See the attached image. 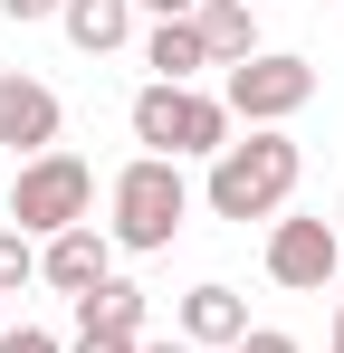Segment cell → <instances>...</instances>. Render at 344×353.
<instances>
[{
    "label": "cell",
    "mask_w": 344,
    "mask_h": 353,
    "mask_svg": "<svg viewBox=\"0 0 344 353\" xmlns=\"http://www.w3.org/2000/svg\"><path fill=\"white\" fill-rule=\"evenodd\" d=\"M287 191H296V143H287L278 124H249V143H220L211 153V181H201V201L220 220H268Z\"/></svg>",
    "instance_id": "1"
},
{
    "label": "cell",
    "mask_w": 344,
    "mask_h": 353,
    "mask_svg": "<svg viewBox=\"0 0 344 353\" xmlns=\"http://www.w3.org/2000/svg\"><path fill=\"white\" fill-rule=\"evenodd\" d=\"M191 220V181H182V163H163V153H144V163H124L115 172V248H172V230Z\"/></svg>",
    "instance_id": "2"
},
{
    "label": "cell",
    "mask_w": 344,
    "mask_h": 353,
    "mask_svg": "<svg viewBox=\"0 0 344 353\" xmlns=\"http://www.w3.org/2000/svg\"><path fill=\"white\" fill-rule=\"evenodd\" d=\"M134 143H144V153H163V163H182V153H220V143H229V105L153 77V86L134 96Z\"/></svg>",
    "instance_id": "3"
},
{
    "label": "cell",
    "mask_w": 344,
    "mask_h": 353,
    "mask_svg": "<svg viewBox=\"0 0 344 353\" xmlns=\"http://www.w3.org/2000/svg\"><path fill=\"white\" fill-rule=\"evenodd\" d=\"M86 210H96V172H86L77 153L19 163V181H10V220H19V239H57V230H77Z\"/></svg>",
    "instance_id": "4"
},
{
    "label": "cell",
    "mask_w": 344,
    "mask_h": 353,
    "mask_svg": "<svg viewBox=\"0 0 344 353\" xmlns=\"http://www.w3.org/2000/svg\"><path fill=\"white\" fill-rule=\"evenodd\" d=\"M306 96H316V67H306V58H278V48H258L249 67H229V86H220V105L239 124H287Z\"/></svg>",
    "instance_id": "5"
},
{
    "label": "cell",
    "mask_w": 344,
    "mask_h": 353,
    "mask_svg": "<svg viewBox=\"0 0 344 353\" xmlns=\"http://www.w3.org/2000/svg\"><path fill=\"white\" fill-rule=\"evenodd\" d=\"M268 277H278L287 296H325V287L344 277L335 220H278V230H268Z\"/></svg>",
    "instance_id": "6"
},
{
    "label": "cell",
    "mask_w": 344,
    "mask_h": 353,
    "mask_svg": "<svg viewBox=\"0 0 344 353\" xmlns=\"http://www.w3.org/2000/svg\"><path fill=\"white\" fill-rule=\"evenodd\" d=\"M39 277H48L57 296H96L115 277V239L96 230V220H77V230H57L48 248H39Z\"/></svg>",
    "instance_id": "7"
},
{
    "label": "cell",
    "mask_w": 344,
    "mask_h": 353,
    "mask_svg": "<svg viewBox=\"0 0 344 353\" xmlns=\"http://www.w3.org/2000/svg\"><path fill=\"white\" fill-rule=\"evenodd\" d=\"M0 143L10 153H57V96L39 86V77H19V67H0Z\"/></svg>",
    "instance_id": "8"
},
{
    "label": "cell",
    "mask_w": 344,
    "mask_h": 353,
    "mask_svg": "<svg viewBox=\"0 0 344 353\" xmlns=\"http://www.w3.org/2000/svg\"><path fill=\"white\" fill-rule=\"evenodd\" d=\"M191 29H201L211 67H249V58H258V19H249V0H201Z\"/></svg>",
    "instance_id": "9"
},
{
    "label": "cell",
    "mask_w": 344,
    "mask_h": 353,
    "mask_svg": "<svg viewBox=\"0 0 344 353\" xmlns=\"http://www.w3.org/2000/svg\"><path fill=\"white\" fill-rule=\"evenodd\" d=\"M77 334H124V344H144V287H134V277H106L96 296H77Z\"/></svg>",
    "instance_id": "10"
},
{
    "label": "cell",
    "mask_w": 344,
    "mask_h": 353,
    "mask_svg": "<svg viewBox=\"0 0 344 353\" xmlns=\"http://www.w3.org/2000/svg\"><path fill=\"white\" fill-rule=\"evenodd\" d=\"M239 334H249V305H239L229 287H191L182 296V344L191 353L201 344H239Z\"/></svg>",
    "instance_id": "11"
},
{
    "label": "cell",
    "mask_w": 344,
    "mask_h": 353,
    "mask_svg": "<svg viewBox=\"0 0 344 353\" xmlns=\"http://www.w3.org/2000/svg\"><path fill=\"white\" fill-rule=\"evenodd\" d=\"M57 29H67L86 58H106V48L134 39V0H67V10H57Z\"/></svg>",
    "instance_id": "12"
},
{
    "label": "cell",
    "mask_w": 344,
    "mask_h": 353,
    "mask_svg": "<svg viewBox=\"0 0 344 353\" xmlns=\"http://www.w3.org/2000/svg\"><path fill=\"white\" fill-rule=\"evenodd\" d=\"M144 67H153L163 86H182L191 67H211V48H201V29H191V19H153V39H144Z\"/></svg>",
    "instance_id": "13"
},
{
    "label": "cell",
    "mask_w": 344,
    "mask_h": 353,
    "mask_svg": "<svg viewBox=\"0 0 344 353\" xmlns=\"http://www.w3.org/2000/svg\"><path fill=\"white\" fill-rule=\"evenodd\" d=\"M29 277H39V248H29L19 230H0V296H19Z\"/></svg>",
    "instance_id": "14"
},
{
    "label": "cell",
    "mask_w": 344,
    "mask_h": 353,
    "mask_svg": "<svg viewBox=\"0 0 344 353\" xmlns=\"http://www.w3.org/2000/svg\"><path fill=\"white\" fill-rule=\"evenodd\" d=\"M239 353H296V334H278V325H249V334H239Z\"/></svg>",
    "instance_id": "15"
},
{
    "label": "cell",
    "mask_w": 344,
    "mask_h": 353,
    "mask_svg": "<svg viewBox=\"0 0 344 353\" xmlns=\"http://www.w3.org/2000/svg\"><path fill=\"white\" fill-rule=\"evenodd\" d=\"M0 353H57V334H39V325H19V334H0Z\"/></svg>",
    "instance_id": "16"
},
{
    "label": "cell",
    "mask_w": 344,
    "mask_h": 353,
    "mask_svg": "<svg viewBox=\"0 0 344 353\" xmlns=\"http://www.w3.org/2000/svg\"><path fill=\"white\" fill-rule=\"evenodd\" d=\"M0 10H10V19H57L67 0H0Z\"/></svg>",
    "instance_id": "17"
},
{
    "label": "cell",
    "mask_w": 344,
    "mask_h": 353,
    "mask_svg": "<svg viewBox=\"0 0 344 353\" xmlns=\"http://www.w3.org/2000/svg\"><path fill=\"white\" fill-rule=\"evenodd\" d=\"M134 10H153V19H191L201 0H134Z\"/></svg>",
    "instance_id": "18"
},
{
    "label": "cell",
    "mask_w": 344,
    "mask_h": 353,
    "mask_svg": "<svg viewBox=\"0 0 344 353\" xmlns=\"http://www.w3.org/2000/svg\"><path fill=\"white\" fill-rule=\"evenodd\" d=\"M77 353H134L124 334H77Z\"/></svg>",
    "instance_id": "19"
},
{
    "label": "cell",
    "mask_w": 344,
    "mask_h": 353,
    "mask_svg": "<svg viewBox=\"0 0 344 353\" xmlns=\"http://www.w3.org/2000/svg\"><path fill=\"white\" fill-rule=\"evenodd\" d=\"M134 353H191V344H182V334H163V344H134Z\"/></svg>",
    "instance_id": "20"
},
{
    "label": "cell",
    "mask_w": 344,
    "mask_h": 353,
    "mask_svg": "<svg viewBox=\"0 0 344 353\" xmlns=\"http://www.w3.org/2000/svg\"><path fill=\"white\" fill-rule=\"evenodd\" d=\"M325 353H344V315H335V344H325Z\"/></svg>",
    "instance_id": "21"
},
{
    "label": "cell",
    "mask_w": 344,
    "mask_h": 353,
    "mask_svg": "<svg viewBox=\"0 0 344 353\" xmlns=\"http://www.w3.org/2000/svg\"><path fill=\"white\" fill-rule=\"evenodd\" d=\"M335 239H344V210H335Z\"/></svg>",
    "instance_id": "22"
},
{
    "label": "cell",
    "mask_w": 344,
    "mask_h": 353,
    "mask_svg": "<svg viewBox=\"0 0 344 353\" xmlns=\"http://www.w3.org/2000/svg\"><path fill=\"white\" fill-rule=\"evenodd\" d=\"M0 334H10V325H0Z\"/></svg>",
    "instance_id": "23"
},
{
    "label": "cell",
    "mask_w": 344,
    "mask_h": 353,
    "mask_svg": "<svg viewBox=\"0 0 344 353\" xmlns=\"http://www.w3.org/2000/svg\"><path fill=\"white\" fill-rule=\"evenodd\" d=\"M335 287H344V277H335Z\"/></svg>",
    "instance_id": "24"
}]
</instances>
